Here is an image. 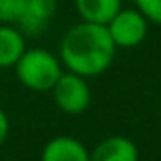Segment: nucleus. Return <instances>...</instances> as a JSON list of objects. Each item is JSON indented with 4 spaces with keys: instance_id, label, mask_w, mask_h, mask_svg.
Returning <instances> with one entry per match:
<instances>
[{
    "instance_id": "obj_3",
    "label": "nucleus",
    "mask_w": 161,
    "mask_h": 161,
    "mask_svg": "<svg viewBox=\"0 0 161 161\" xmlns=\"http://www.w3.org/2000/svg\"><path fill=\"white\" fill-rule=\"evenodd\" d=\"M51 95L57 108L70 116L84 114L91 104V89L87 80L68 70L59 76L55 86L51 87Z\"/></svg>"
},
{
    "instance_id": "obj_12",
    "label": "nucleus",
    "mask_w": 161,
    "mask_h": 161,
    "mask_svg": "<svg viewBox=\"0 0 161 161\" xmlns=\"http://www.w3.org/2000/svg\"><path fill=\"white\" fill-rule=\"evenodd\" d=\"M8 133H10V119L6 112L0 108V144H4V140L8 138Z\"/></svg>"
},
{
    "instance_id": "obj_6",
    "label": "nucleus",
    "mask_w": 161,
    "mask_h": 161,
    "mask_svg": "<svg viewBox=\"0 0 161 161\" xmlns=\"http://www.w3.org/2000/svg\"><path fill=\"white\" fill-rule=\"evenodd\" d=\"M91 161H138V146L121 135L104 138L89 152Z\"/></svg>"
},
{
    "instance_id": "obj_2",
    "label": "nucleus",
    "mask_w": 161,
    "mask_h": 161,
    "mask_svg": "<svg viewBox=\"0 0 161 161\" xmlns=\"http://www.w3.org/2000/svg\"><path fill=\"white\" fill-rule=\"evenodd\" d=\"M14 68L19 82L32 91H51L59 76L63 74L59 57L40 47L25 49Z\"/></svg>"
},
{
    "instance_id": "obj_5",
    "label": "nucleus",
    "mask_w": 161,
    "mask_h": 161,
    "mask_svg": "<svg viewBox=\"0 0 161 161\" xmlns=\"http://www.w3.org/2000/svg\"><path fill=\"white\" fill-rule=\"evenodd\" d=\"M55 10V0H27L25 10L17 19L15 27L23 36H38L51 23Z\"/></svg>"
},
{
    "instance_id": "obj_8",
    "label": "nucleus",
    "mask_w": 161,
    "mask_h": 161,
    "mask_svg": "<svg viewBox=\"0 0 161 161\" xmlns=\"http://www.w3.org/2000/svg\"><path fill=\"white\" fill-rule=\"evenodd\" d=\"M74 4L82 21L99 25H106L121 10V0H74Z\"/></svg>"
},
{
    "instance_id": "obj_1",
    "label": "nucleus",
    "mask_w": 161,
    "mask_h": 161,
    "mask_svg": "<svg viewBox=\"0 0 161 161\" xmlns=\"http://www.w3.org/2000/svg\"><path fill=\"white\" fill-rule=\"evenodd\" d=\"M116 49L106 25L82 21L64 32L59 46V61L68 72L91 78L112 64Z\"/></svg>"
},
{
    "instance_id": "obj_9",
    "label": "nucleus",
    "mask_w": 161,
    "mask_h": 161,
    "mask_svg": "<svg viewBox=\"0 0 161 161\" xmlns=\"http://www.w3.org/2000/svg\"><path fill=\"white\" fill-rule=\"evenodd\" d=\"M25 49V36L17 31V27L0 25V68L15 66Z\"/></svg>"
},
{
    "instance_id": "obj_4",
    "label": "nucleus",
    "mask_w": 161,
    "mask_h": 161,
    "mask_svg": "<svg viewBox=\"0 0 161 161\" xmlns=\"http://www.w3.org/2000/svg\"><path fill=\"white\" fill-rule=\"evenodd\" d=\"M150 23L136 8H121L108 23V34L116 47H136L144 42Z\"/></svg>"
},
{
    "instance_id": "obj_11",
    "label": "nucleus",
    "mask_w": 161,
    "mask_h": 161,
    "mask_svg": "<svg viewBox=\"0 0 161 161\" xmlns=\"http://www.w3.org/2000/svg\"><path fill=\"white\" fill-rule=\"evenodd\" d=\"M133 2L148 23L161 25V0H133Z\"/></svg>"
},
{
    "instance_id": "obj_7",
    "label": "nucleus",
    "mask_w": 161,
    "mask_h": 161,
    "mask_svg": "<svg viewBox=\"0 0 161 161\" xmlns=\"http://www.w3.org/2000/svg\"><path fill=\"white\" fill-rule=\"evenodd\" d=\"M42 161H91L89 150L74 136H55L42 150Z\"/></svg>"
},
{
    "instance_id": "obj_10",
    "label": "nucleus",
    "mask_w": 161,
    "mask_h": 161,
    "mask_svg": "<svg viewBox=\"0 0 161 161\" xmlns=\"http://www.w3.org/2000/svg\"><path fill=\"white\" fill-rule=\"evenodd\" d=\"M27 0H0V25H15Z\"/></svg>"
}]
</instances>
